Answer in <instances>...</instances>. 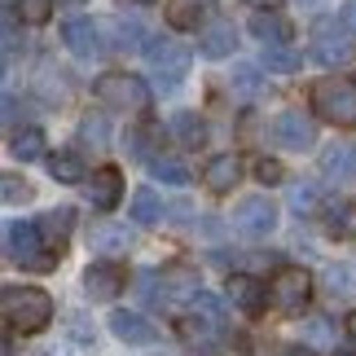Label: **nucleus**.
Returning <instances> with one entry per match:
<instances>
[{
  "label": "nucleus",
  "instance_id": "f257e3e1",
  "mask_svg": "<svg viewBox=\"0 0 356 356\" xmlns=\"http://www.w3.org/2000/svg\"><path fill=\"white\" fill-rule=\"evenodd\" d=\"M0 308H5L9 330H18V334H40L53 321V299L40 286H5Z\"/></svg>",
  "mask_w": 356,
  "mask_h": 356
},
{
  "label": "nucleus",
  "instance_id": "f03ea898",
  "mask_svg": "<svg viewBox=\"0 0 356 356\" xmlns=\"http://www.w3.org/2000/svg\"><path fill=\"white\" fill-rule=\"evenodd\" d=\"M312 115L334 123V128H356V79L330 75L312 84Z\"/></svg>",
  "mask_w": 356,
  "mask_h": 356
},
{
  "label": "nucleus",
  "instance_id": "7ed1b4c3",
  "mask_svg": "<svg viewBox=\"0 0 356 356\" xmlns=\"http://www.w3.org/2000/svg\"><path fill=\"white\" fill-rule=\"evenodd\" d=\"M5 255L22 268H35V273H49L53 268V246L40 234V220H13L5 225Z\"/></svg>",
  "mask_w": 356,
  "mask_h": 356
},
{
  "label": "nucleus",
  "instance_id": "20e7f679",
  "mask_svg": "<svg viewBox=\"0 0 356 356\" xmlns=\"http://www.w3.org/2000/svg\"><path fill=\"white\" fill-rule=\"evenodd\" d=\"M141 53H145L149 75H154V84H159L163 92H176V88L185 84V75H189V49H185V44L154 35V40H145Z\"/></svg>",
  "mask_w": 356,
  "mask_h": 356
},
{
  "label": "nucleus",
  "instance_id": "39448f33",
  "mask_svg": "<svg viewBox=\"0 0 356 356\" xmlns=\"http://www.w3.org/2000/svg\"><path fill=\"white\" fill-rule=\"evenodd\" d=\"M92 97L111 111H123V115H145L149 111V84L136 75H123V71H111L92 84Z\"/></svg>",
  "mask_w": 356,
  "mask_h": 356
},
{
  "label": "nucleus",
  "instance_id": "423d86ee",
  "mask_svg": "<svg viewBox=\"0 0 356 356\" xmlns=\"http://www.w3.org/2000/svg\"><path fill=\"white\" fill-rule=\"evenodd\" d=\"M352 53H356V40H352V26H348L343 13L339 18H321L312 26V58L317 62L343 66V62H352Z\"/></svg>",
  "mask_w": 356,
  "mask_h": 356
},
{
  "label": "nucleus",
  "instance_id": "0eeeda50",
  "mask_svg": "<svg viewBox=\"0 0 356 356\" xmlns=\"http://www.w3.org/2000/svg\"><path fill=\"white\" fill-rule=\"evenodd\" d=\"M308 295H312V277L304 268H295V264H286L273 273V282H268V304L277 308V312H299L308 304Z\"/></svg>",
  "mask_w": 356,
  "mask_h": 356
},
{
  "label": "nucleus",
  "instance_id": "6e6552de",
  "mask_svg": "<svg viewBox=\"0 0 356 356\" xmlns=\"http://www.w3.org/2000/svg\"><path fill=\"white\" fill-rule=\"evenodd\" d=\"M234 229H238L242 238H268L273 229H277V207H273L264 194L242 198L238 207H234Z\"/></svg>",
  "mask_w": 356,
  "mask_h": 356
},
{
  "label": "nucleus",
  "instance_id": "1a4fd4ad",
  "mask_svg": "<svg viewBox=\"0 0 356 356\" xmlns=\"http://www.w3.org/2000/svg\"><path fill=\"white\" fill-rule=\"evenodd\" d=\"M273 141H277L282 149H308L312 141H317V123H312L308 115H299V111H282L277 119H273Z\"/></svg>",
  "mask_w": 356,
  "mask_h": 356
},
{
  "label": "nucleus",
  "instance_id": "9d476101",
  "mask_svg": "<svg viewBox=\"0 0 356 356\" xmlns=\"http://www.w3.org/2000/svg\"><path fill=\"white\" fill-rule=\"evenodd\" d=\"M84 295L92 304H111L115 295H123V268L111 259H97V264L84 268Z\"/></svg>",
  "mask_w": 356,
  "mask_h": 356
},
{
  "label": "nucleus",
  "instance_id": "9b49d317",
  "mask_svg": "<svg viewBox=\"0 0 356 356\" xmlns=\"http://www.w3.org/2000/svg\"><path fill=\"white\" fill-rule=\"evenodd\" d=\"M111 330H115L119 343H132V348H145V343H154V339H159L154 325H149L141 312H132V308H115L111 312Z\"/></svg>",
  "mask_w": 356,
  "mask_h": 356
},
{
  "label": "nucleus",
  "instance_id": "f8f14e48",
  "mask_svg": "<svg viewBox=\"0 0 356 356\" xmlns=\"http://www.w3.org/2000/svg\"><path fill=\"white\" fill-rule=\"evenodd\" d=\"M88 202L97 211H111V207H119V198H123V172L119 168H97L88 176Z\"/></svg>",
  "mask_w": 356,
  "mask_h": 356
},
{
  "label": "nucleus",
  "instance_id": "ddd939ff",
  "mask_svg": "<svg viewBox=\"0 0 356 356\" xmlns=\"http://www.w3.org/2000/svg\"><path fill=\"white\" fill-rule=\"evenodd\" d=\"M62 40H66V49H71L75 58H97L102 53V35H97V26H92V18H66L62 22Z\"/></svg>",
  "mask_w": 356,
  "mask_h": 356
},
{
  "label": "nucleus",
  "instance_id": "4468645a",
  "mask_svg": "<svg viewBox=\"0 0 356 356\" xmlns=\"http://www.w3.org/2000/svg\"><path fill=\"white\" fill-rule=\"evenodd\" d=\"M229 304L242 308L246 317H255V312H264L268 291H264L255 277H246V273H234V277H229Z\"/></svg>",
  "mask_w": 356,
  "mask_h": 356
},
{
  "label": "nucleus",
  "instance_id": "2eb2a0df",
  "mask_svg": "<svg viewBox=\"0 0 356 356\" xmlns=\"http://www.w3.org/2000/svg\"><path fill=\"white\" fill-rule=\"evenodd\" d=\"M242 181V163H238V154H216L207 168H202V185L211 189V194H229Z\"/></svg>",
  "mask_w": 356,
  "mask_h": 356
},
{
  "label": "nucleus",
  "instance_id": "dca6fc26",
  "mask_svg": "<svg viewBox=\"0 0 356 356\" xmlns=\"http://www.w3.org/2000/svg\"><path fill=\"white\" fill-rule=\"evenodd\" d=\"M198 291H202V286H198V273H194V268H185V264L163 268V277H159V299H194Z\"/></svg>",
  "mask_w": 356,
  "mask_h": 356
},
{
  "label": "nucleus",
  "instance_id": "f3484780",
  "mask_svg": "<svg viewBox=\"0 0 356 356\" xmlns=\"http://www.w3.org/2000/svg\"><path fill=\"white\" fill-rule=\"evenodd\" d=\"M181 339L189 343V352H194V356H211L216 339H220V325L194 312V317H185V321H181Z\"/></svg>",
  "mask_w": 356,
  "mask_h": 356
},
{
  "label": "nucleus",
  "instance_id": "a211bd4d",
  "mask_svg": "<svg viewBox=\"0 0 356 356\" xmlns=\"http://www.w3.org/2000/svg\"><path fill=\"white\" fill-rule=\"evenodd\" d=\"M198 49H202V58H229V53L238 49L234 22H207L202 35H198Z\"/></svg>",
  "mask_w": 356,
  "mask_h": 356
},
{
  "label": "nucleus",
  "instance_id": "6ab92c4d",
  "mask_svg": "<svg viewBox=\"0 0 356 356\" xmlns=\"http://www.w3.org/2000/svg\"><path fill=\"white\" fill-rule=\"evenodd\" d=\"M211 13V0H168V22L176 31H198Z\"/></svg>",
  "mask_w": 356,
  "mask_h": 356
},
{
  "label": "nucleus",
  "instance_id": "aec40b11",
  "mask_svg": "<svg viewBox=\"0 0 356 356\" xmlns=\"http://www.w3.org/2000/svg\"><path fill=\"white\" fill-rule=\"evenodd\" d=\"M71 225H75V211H71V207H53V211L40 216V234H44V242H49L58 255H62L66 238H71Z\"/></svg>",
  "mask_w": 356,
  "mask_h": 356
},
{
  "label": "nucleus",
  "instance_id": "412c9836",
  "mask_svg": "<svg viewBox=\"0 0 356 356\" xmlns=\"http://www.w3.org/2000/svg\"><path fill=\"white\" fill-rule=\"evenodd\" d=\"M251 35L259 44H286V40H291V22H286L282 13L259 9V13H251Z\"/></svg>",
  "mask_w": 356,
  "mask_h": 356
},
{
  "label": "nucleus",
  "instance_id": "4be33fe9",
  "mask_svg": "<svg viewBox=\"0 0 356 356\" xmlns=\"http://www.w3.org/2000/svg\"><path fill=\"white\" fill-rule=\"evenodd\" d=\"M92 251H102V255H123L132 246V234H128V225H92Z\"/></svg>",
  "mask_w": 356,
  "mask_h": 356
},
{
  "label": "nucleus",
  "instance_id": "5701e85b",
  "mask_svg": "<svg viewBox=\"0 0 356 356\" xmlns=\"http://www.w3.org/2000/svg\"><path fill=\"white\" fill-rule=\"evenodd\" d=\"M321 172L330 181H356V145H330L321 154Z\"/></svg>",
  "mask_w": 356,
  "mask_h": 356
},
{
  "label": "nucleus",
  "instance_id": "b1692460",
  "mask_svg": "<svg viewBox=\"0 0 356 356\" xmlns=\"http://www.w3.org/2000/svg\"><path fill=\"white\" fill-rule=\"evenodd\" d=\"M168 132L181 141L185 149H198L202 141H207V123H202L194 111H181V115H172V123H168Z\"/></svg>",
  "mask_w": 356,
  "mask_h": 356
},
{
  "label": "nucleus",
  "instance_id": "393cba45",
  "mask_svg": "<svg viewBox=\"0 0 356 356\" xmlns=\"http://www.w3.org/2000/svg\"><path fill=\"white\" fill-rule=\"evenodd\" d=\"M325 229L334 238H356V202L352 198H334L325 207Z\"/></svg>",
  "mask_w": 356,
  "mask_h": 356
},
{
  "label": "nucleus",
  "instance_id": "a878e982",
  "mask_svg": "<svg viewBox=\"0 0 356 356\" xmlns=\"http://www.w3.org/2000/svg\"><path fill=\"white\" fill-rule=\"evenodd\" d=\"M49 176L62 181V185L84 181V159H79L75 149H58V154H49Z\"/></svg>",
  "mask_w": 356,
  "mask_h": 356
},
{
  "label": "nucleus",
  "instance_id": "bb28decb",
  "mask_svg": "<svg viewBox=\"0 0 356 356\" xmlns=\"http://www.w3.org/2000/svg\"><path fill=\"white\" fill-rule=\"evenodd\" d=\"M9 149H13L22 163H31V159H44V154H49V141H44V132H40V128H22V132H13Z\"/></svg>",
  "mask_w": 356,
  "mask_h": 356
},
{
  "label": "nucleus",
  "instance_id": "cd10ccee",
  "mask_svg": "<svg viewBox=\"0 0 356 356\" xmlns=\"http://www.w3.org/2000/svg\"><path fill=\"white\" fill-rule=\"evenodd\" d=\"M264 66L268 71H277V75H291L304 66V49H291V44H268L264 49Z\"/></svg>",
  "mask_w": 356,
  "mask_h": 356
},
{
  "label": "nucleus",
  "instance_id": "c85d7f7f",
  "mask_svg": "<svg viewBox=\"0 0 356 356\" xmlns=\"http://www.w3.org/2000/svg\"><path fill=\"white\" fill-rule=\"evenodd\" d=\"M132 220L136 225H159L163 220V202L154 189H136L132 194Z\"/></svg>",
  "mask_w": 356,
  "mask_h": 356
},
{
  "label": "nucleus",
  "instance_id": "c756f323",
  "mask_svg": "<svg viewBox=\"0 0 356 356\" xmlns=\"http://www.w3.org/2000/svg\"><path fill=\"white\" fill-rule=\"evenodd\" d=\"M304 343L317 348V352H330V348L339 343V334H334V325L325 321V317H308V321H304Z\"/></svg>",
  "mask_w": 356,
  "mask_h": 356
},
{
  "label": "nucleus",
  "instance_id": "7c9ffc66",
  "mask_svg": "<svg viewBox=\"0 0 356 356\" xmlns=\"http://www.w3.org/2000/svg\"><path fill=\"white\" fill-rule=\"evenodd\" d=\"M149 176L163 185H189V168L176 159H149Z\"/></svg>",
  "mask_w": 356,
  "mask_h": 356
},
{
  "label": "nucleus",
  "instance_id": "2f4dec72",
  "mask_svg": "<svg viewBox=\"0 0 356 356\" xmlns=\"http://www.w3.org/2000/svg\"><path fill=\"white\" fill-rule=\"evenodd\" d=\"M79 141H84V145H92V149H106V141H111V128H106V119L88 115L84 123H79Z\"/></svg>",
  "mask_w": 356,
  "mask_h": 356
},
{
  "label": "nucleus",
  "instance_id": "473e14b6",
  "mask_svg": "<svg viewBox=\"0 0 356 356\" xmlns=\"http://www.w3.org/2000/svg\"><path fill=\"white\" fill-rule=\"evenodd\" d=\"M136 44H145L141 22H136V18H119L115 22V49H136Z\"/></svg>",
  "mask_w": 356,
  "mask_h": 356
},
{
  "label": "nucleus",
  "instance_id": "72a5a7b5",
  "mask_svg": "<svg viewBox=\"0 0 356 356\" xmlns=\"http://www.w3.org/2000/svg\"><path fill=\"white\" fill-rule=\"evenodd\" d=\"M194 312H198V317H207V321H216V325H225V304L216 295H207V291L194 295Z\"/></svg>",
  "mask_w": 356,
  "mask_h": 356
},
{
  "label": "nucleus",
  "instance_id": "f704fd0d",
  "mask_svg": "<svg viewBox=\"0 0 356 356\" xmlns=\"http://www.w3.org/2000/svg\"><path fill=\"white\" fill-rule=\"evenodd\" d=\"M229 84H234V92H242V97H255L259 92V71L255 66H234V79H229Z\"/></svg>",
  "mask_w": 356,
  "mask_h": 356
},
{
  "label": "nucleus",
  "instance_id": "c9c22d12",
  "mask_svg": "<svg viewBox=\"0 0 356 356\" xmlns=\"http://www.w3.org/2000/svg\"><path fill=\"white\" fill-rule=\"evenodd\" d=\"M352 286H356V273H352V268H330V273H325V291H330L334 299L348 295Z\"/></svg>",
  "mask_w": 356,
  "mask_h": 356
},
{
  "label": "nucleus",
  "instance_id": "e433bc0d",
  "mask_svg": "<svg viewBox=\"0 0 356 356\" xmlns=\"http://www.w3.org/2000/svg\"><path fill=\"white\" fill-rule=\"evenodd\" d=\"M40 97H44L49 106H58V102L66 97V88H62V75L53 79V71H49V66H44V71H40Z\"/></svg>",
  "mask_w": 356,
  "mask_h": 356
},
{
  "label": "nucleus",
  "instance_id": "4c0bfd02",
  "mask_svg": "<svg viewBox=\"0 0 356 356\" xmlns=\"http://www.w3.org/2000/svg\"><path fill=\"white\" fill-rule=\"evenodd\" d=\"M18 13L26 22H44L53 13V0H18Z\"/></svg>",
  "mask_w": 356,
  "mask_h": 356
},
{
  "label": "nucleus",
  "instance_id": "58836bf2",
  "mask_svg": "<svg viewBox=\"0 0 356 356\" xmlns=\"http://www.w3.org/2000/svg\"><path fill=\"white\" fill-rule=\"evenodd\" d=\"M291 207H295L299 216L312 211V207H317V189H312V185H295V189H291Z\"/></svg>",
  "mask_w": 356,
  "mask_h": 356
},
{
  "label": "nucleus",
  "instance_id": "ea45409f",
  "mask_svg": "<svg viewBox=\"0 0 356 356\" xmlns=\"http://www.w3.org/2000/svg\"><path fill=\"white\" fill-rule=\"evenodd\" d=\"M0 189H5V202H26V198H31V185L18 181V176H5Z\"/></svg>",
  "mask_w": 356,
  "mask_h": 356
},
{
  "label": "nucleus",
  "instance_id": "a19ab883",
  "mask_svg": "<svg viewBox=\"0 0 356 356\" xmlns=\"http://www.w3.org/2000/svg\"><path fill=\"white\" fill-rule=\"evenodd\" d=\"M255 176H259L264 185H277V181H282V163H277V159H259Z\"/></svg>",
  "mask_w": 356,
  "mask_h": 356
},
{
  "label": "nucleus",
  "instance_id": "79ce46f5",
  "mask_svg": "<svg viewBox=\"0 0 356 356\" xmlns=\"http://www.w3.org/2000/svg\"><path fill=\"white\" fill-rule=\"evenodd\" d=\"M5 123H18V102L5 97Z\"/></svg>",
  "mask_w": 356,
  "mask_h": 356
},
{
  "label": "nucleus",
  "instance_id": "37998d69",
  "mask_svg": "<svg viewBox=\"0 0 356 356\" xmlns=\"http://www.w3.org/2000/svg\"><path fill=\"white\" fill-rule=\"evenodd\" d=\"M246 5H255V9H273L277 0H246Z\"/></svg>",
  "mask_w": 356,
  "mask_h": 356
},
{
  "label": "nucleus",
  "instance_id": "c03bdc74",
  "mask_svg": "<svg viewBox=\"0 0 356 356\" xmlns=\"http://www.w3.org/2000/svg\"><path fill=\"white\" fill-rule=\"evenodd\" d=\"M348 334H352V339H356V308H352V312H348Z\"/></svg>",
  "mask_w": 356,
  "mask_h": 356
},
{
  "label": "nucleus",
  "instance_id": "a18cd8bd",
  "mask_svg": "<svg viewBox=\"0 0 356 356\" xmlns=\"http://www.w3.org/2000/svg\"><path fill=\"white\" fill-rule=\"evenodd\" d=\"M66 5H79V0H66Z\"/></svg>",
  "mask_w": 356,
  "mask_h": 356
}]
</instances>
